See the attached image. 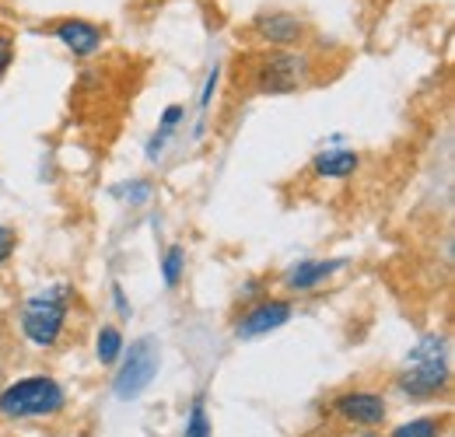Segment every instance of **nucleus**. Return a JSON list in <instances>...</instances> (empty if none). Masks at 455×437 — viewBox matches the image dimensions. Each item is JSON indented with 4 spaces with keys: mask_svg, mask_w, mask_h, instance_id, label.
<instances>
[{
    "mask_svg": "<svg viewBox=\"0 0 455 437\" xmlns=\"http://www.w3.org/2000/svg\"><path fill=\"white\" fill-rule=\"evenodd\" d=\"M435 357H449V343H445V336H438V332H427V336H420V343L406 354V364H417V361H435Z\"/></svg>",
    "mask_w": 455,
    "mask_h": 437,
    "instance_id": "16",
    "label": "nucleus"
},
{
    "mask_svg": "<svg viewBox=\"0 0 455 437\" xmlns=\"http://www.w3.org/2000/svg\"><path fill=\"white\" fill-rule=\"evenodd\" d=\"M326 413L350 431H382L389 420V399L379 388H347L330 399Z\"/></svg>",
    "mask_w": 455,
    "mask_h": 437,
    "instance_id": "5",
    "label": "nucleus"
},
{
    "mask_svg": "<svg viewBox=\"0 0 455 437\" xmlns=\"http://www.w3.org/2000/svg\"><path fill=\"white\" fill-rule=\"evenodd\" d=\"M123 350H126L123 329L119 326L99 329V336H95V357H99V364H102V368H116V364H119V357H123Z\"/></svg>",
    "mask_w": 455,
    "mask_h": 437,
    "instance_id": "13",
    "label": "nucleus"
},
{
    "mask_svg": "<svg viewBox=\"0 0 455 437\" xmlns=\"http://www.w3.org/2000/svg\"><path fill=\"white\" fill-rule=\"evenodd\" d=\"M343 266H347V259H301V263L287 266L281 283H284V290H291V294H308V290L323 287L326 280H333Z\"/></svg>",
    "mask_w": 455,
    "mask_h": 437,
    "instance_id": "10",
    "label": "nucleus"
},
{
    "mask_svg": "<svg viewBox=\"0 0 455 437\" xmlns=\"http://www.w3.org/2000/svg\"><path fill=\"white\" fill-rule=\"evenodd\" d=\"M182 276H186V249L182 245H169L165 256H162V280H165L169 290H175L182 283Z\"/></svg>",
    "mask_w": 455,
    "mask_h": 437,
    "instance_id": "15",
    "label": "nucleus"
},
{
    "mask_svg": "<svg viewBox=\"0 0 455 437\" xmlns=\"http://www.w3.org/2000/svg\"><path fill=\"white\" fill-rule=\"evenodd\" d=\"M182 437H214V424H211L207 395H204V392H196V399H193V406H189V417H186Z\"/></svg>",
    "mask_w": 455,
    "mask_h": 437,
    "instance_id": "14",
    "label": "nucleus"
},
{
    "mask_svg": "<svg viewBox=\"0 0 455 437\" xmlns=\"http://www.w3.org/2000/svg\"><path fill=\"white\" fill-rule=\"evenodd\" d=\"M350 437H386L382 431H361V434H350Z\"/></svg>",
    "mask_w": 455,
    "mask_h": 437,
    "instance_id": "23",
    "label": "nucleus"
},
{
    "mask_svg": "<svg viewBox=\"0 0 455 437\" xmlns=\"http://www.w3.org/2000/svg\"><path fill=\"white\" fill-rule=\"evenodd\" d=\"M291 319H294V305L287 298H263L235 319L231 332H235V339L249 343V339H259V336H270V332L284 329Z\"/></svg>",
    "mask_w": 455,
    "mask_h": 437,
    "instance_id": "7",
    "label": "nucleus"
},
{
    "mask_svg": "<svg viewBox=\"0 0 455 437\" xmlns=\"http://www.w3.org/2000/svg\"><path fill=\"white\" fill-rule=\"evenodd\" d=\"M158 368H162V343L155 336H140L133 339L119 364H116V378H113V395L119 402H133L140 399L151 382L158 378Z\"/></svg>",
    "mask_w": 455,
    "mask_h": 437,
    "instance_id": "3",
    "label": "nucleus"
},
{
    "mask_svg": "<svg viewBox=\"0 0 455 437\" xmlns=\"http://www.w3.org/2000/svg\"><path fill=\"white\" fill-rule=\"evenodd\" d=\"M186 119V106H169V109L162 112V119H158V130H169L175 133V126Z\"/></svg>",
    "mask_w": 455,
    "mask_h": 437,
    "instance_id": "20",
    "label": "nucleus"
},
{
    "mask_svg": "<svg viewBox=\"0 0 455 437\" xmlns=\"http://www.w3.org/2000/svg\"><path fill=\"white\" fill-rule=\"evenodd\" d=\"M308 56L298 50H270L252 67V88L259 95H291L308 81Z\"/></svg>",
    "mask_w": 455,
    "mask_h": 437,
    "instance_id": "4",
    "label": "nucleus"
},
{
    "mask_svg": "<svg viewBox=\"0 0 455 437\" xmlns=\"http://www.w3.org/2000/svg\"><path fill=\"white\" fill-rule=\"evenodd\" d=\"M126 189H113L116 196H123L130 207H144L151 196H155V186L148 179H133V182H123Z\"/></svg>",
    "mask_w": 455,
    "mask_h": 437,
    "instance_id": "17",
    "label": "nucleus"
},
{
    "mask_svg": "<svg viewBox=\"0 0 455 437\" xmlns=\"http://www.w3.org/2000/svg\"><path fill=\"white\" fill-rule=\"evenodd\" d=\"M113 305H116V312H119L123 319H130V315H133V308H130V301H126L123 283H113Z\"/></svg>",
    "mask_w": 455,
    "mask_h": 437,
    "instance_id": "22",
    "label": "nucleus"
},
{
    "mask_svg": "<svg viewBox=\"0 0 455 437\" xmlns=\"http://www.w3.org/2000/svg\"><path fill=\"white\" fill-rule=\"evenodd\" d=\"M53 36L60 39V46L67 53H74L77 60L95 56L102 50V43H106V32L95 21H84V18H63V21H57Z\"/></svg>",
    "mask_w": 455,
    "mask_h": 437,
    "instance_id": "9",
    "label": "nucleus"
},
{
    "mask_svg": "<svg viewBox=\"0 0 455 437\" xmlns=\"http://www.w3.org/2000/svg\"><path fill=\"white\" fill-rule=\"evenodd\" d=\"M252 32L274 50H294V46L305 43V25L291 11H263V14H256L252 18Z\"/></svg>",
    "mask_w": 455,
    "mask_h": 437,
    "instance_id": "8",
    "label": "nucleus"
},
{
    "mask_svg": "<svg viewBox=\"0 0 455 437\" xmlns=\"http://www.w3.org/2000/svg\"><path fill=\"white\" fill-rule=\"evenodd\" d=\"M218 81H221V67L214 63L211 70H207V81H204V88H200V112H211V102H214V91H218Z\"/></svg>",
    "mask_w": 455,
    "mask_h": 437,
    "instance_id": "18",
    "label": "nucleus"
},
{
    "mask_svg": "<svg viewBox=\"0 0 455 437\" xmlns=\"http://www.w3.org/2000/svg\"><path fill=\"white\" fill-rule=\"evenodd\" d=\"M452 385V364L449 357H435V361H417L396 371L393 388L410 402H431L438 395H445Z\"/></svg>",
    "mask_w": 455,
    "mask_h": 437,
    "instance_id": "6",
    "label": "nucleus"
},
{
    "mask_svg": "<svg viewBox=\"0 0 455 437\" xmlns=\"http://www.w3.org/2000/svg\"><path fill=\"white\" fill-rule=\"evenodd\" d=\"M67 388L60 378L36 371L21 375L0 388V420L7 424H32V420H57L67 413Z\"/></svg>",
    "mask_w": 455,
    "mask_h": 437,
    "instance_id": "1",
    "label": "nucleus"
},
{
    "mask_svg": "<svg viewBox=\"0 0 455 437\" xmlns=\"http://www.w3.org/2000/svg\"><path fill=\"white\" fill-rule=\"evenodd\" d=\"M449 431V417L445 413H427V417H413L396 424L386 437H445Z\"/></svg>",
    "mask_w": 455,
    "mask_h": 437,
    "instance_id": "12",
    "label": "nucleus"
},
{
    "mask_svg": "<svg viewBox=\"0 0 455 437\" xmlns=\"http://www.w3.org/2000/svg\"><path fill=\"white\" fill-rule=\"evenodd\" d=\"M74 298H77V290L70 283H53L46 290L28 294L21 301V315H18L21 336L36 350H57L63 332H67V319H70Z\"/></svg>",
    "mask_w": 455,
    "mask_h": 437,
    "instance_id": "2",
    "label": "nucleus"
},
{
    "mask_svg": "<svg viewBox=\"0 0 455 437\" xmlns=\"http://www.w3.org/2000/svg\"><path fill=\"white\" fill-rule=\"evenodd\" d=\"M11 63H14V39L7 32H0V77L7 74Z\"/></svg>",
    "mask_w": 455,
    "mask_h": 437,
    "instance_id": "21",
    "label": "nucleus"
},
{
    "mask_svg": "<svg viewBox=\"0 0 455 437\" xmlns=\"http://www.w3.org/2000/svg\"><path fill=\"white\" fill-rule=\"evenodd\" d=\"M18 252V231L11 224H0V266H7Z\"/></svg>",
    "mask_w": 455,
    "mask_h": 437,
    "instance_id": "19",
    "label": "nucleus"
},
{
    "mask_svg": "<svg viewBox=\"0 0 455 437\" xmlns=\"http://www.w3.org/2000/svg\"><path fill=\"white\" fill-rule=\"evenodd\" d=\"M361 168V155L350 147H326L312 158V171L319 179H350Z\"/></svg>",
    "mask_w": 455,
    "mask_h": 437,
    "instance_id": "11",
    "label": "nucleus"
}]
</instances>
